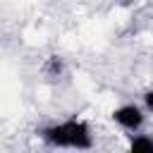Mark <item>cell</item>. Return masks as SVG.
Listing matches in <instances>:
<instances>
[{
  "mask_svg": "<svg viewBox=\"0 0 153 153\" xmlns=\"http://www.w3.org/2000/svg\"><path fill=\"white\" fill-rule=\"evenodd\" d=\"M41 139L53 148H72V151H88L93 148V131L86 120L69 117L41 129Z\"/></svg>",
  "mask_w": 153,
  "mask_h": 153,
  "instance_id": "1",
  "label": "cell"
},
{
  "mask_svg": "<svg viewBox=\"0 0 153 153\" xmlns=\"http://www.w3.org/2000/svg\"><path fill=\"white\" fill-rule=\"evenodd\" d=\"M110 117H112V122H115L120 129L134 134V131H139V129L146 124V108H141V105H136V103H124V105L115 108V110L110 112Z\"/></svg>",
  "mask_w": 153,
  "mask_h": 153,
  "instance_id": "2",
  "label": "cell"
},
{
  "mask_svg": "<svg viewBox=\"0 0 153 153\" xmlns=\"http://www.w3.org/2000/svg\"><path fill=\"white\" fill-rule=\"evenodd\" d=\"M129 151H134V153H153V136L134 131L131 139H129Z\"/></svg>",
  "mask_w": 153,
  "mask_h": 153,
  "instance_id": "3",
  "label": "cell"
},
{
  "mask_svg": "<svg viewBox=\"0 0 153 153\" xmlns=\"http://www.w3.org/2000/svg\"><path fill=\"white\" fill-rule=\"evenodd\" d=\"M43 72H45L48 76H60V74L65 72V62H62V57L50 55V57L43 62Z\"/></svg>",
  "mask_w": 153,
  "mask_h": 153,
  "instance_id": "4",
  "label": "cell"
},
{
  "mask_svg": "<svg viewBox=\"0 0 153 153\" xmlns=\"http://www.w3.org/2000/svg\"><path fill=\"white\" fill-rule=\"evenodd\" d=\"M143 108H146V112L153 115V88H148V91L143 93Z\"/></svg>",
  "mask_w": 153,
  "mask_h": 153,
  "instance_id": "5",
  "label": "cell"
}]
</instances>
